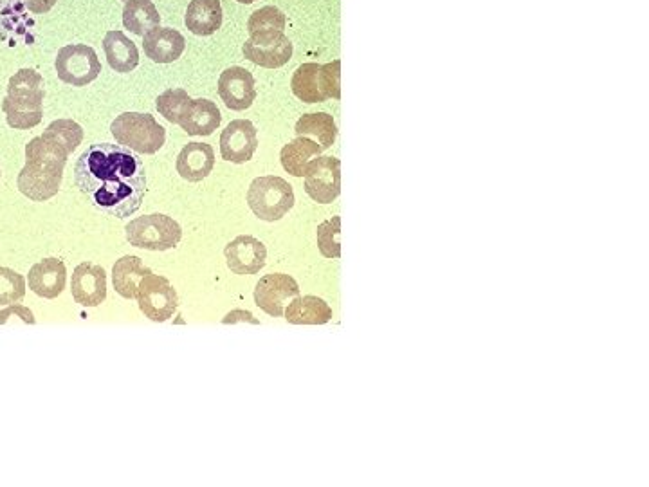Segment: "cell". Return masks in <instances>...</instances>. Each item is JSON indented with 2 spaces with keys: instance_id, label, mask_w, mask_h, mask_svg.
I'll use <instances>...</instances> for the list:
<instances>
[{
  "instance_id": "ffe728a7",
  "label": "cell",
  "mask_w": 649,
  "mask_h": 487,
  "mask_svg": "<svg viewBox=\"0 0 649 487\" xmlns=\"http://www.w3.org/2000/svg\"><path fill=\"white\" fill-rule=\"evenodd\" d=\"M215 166V152L206 143H188L177 156V174L183 177L184 181L199 183L206 179L213 172Z\"/></svg>"
},
{
  "instance_id": "52a82bcc",
  "label": "cell",
  "mask_w": 649,
  "mask_h": 487,
  "mask_svg": "<svg viewBox=\"0 0 649 487\" xmlns=\"http://www.w3.org/2000/svg\"><path fill=\"white\" fill-rule=\"evenodd\" d=\"M64 168L62 163L26 157V166L20 170L17 179L20 193L37 203L53 199L64 181Z\"/></svg>"
},
{
  "instance_id": "ac0fdd59",
  "label": "cell",
  "mask_w": 649,
  "mask_h": 487,
  "mask_svg": "<svg viewBox=\"0 0 649 487\" xmlns=\"http://www.w3.org/2000/svg\"><path fill=\"white\" fill-rule=\"evenodd\" d=\"M29 289L40 296L53 300L62 295L67 282V269L60 258H44L29 269Z\"/></svg>"
},
{
  "instance_id": "f1b7e54d",
  "label": "cell",
  "mask_w": 649,
  "mask_h": 487,
  "mask_svg": "<svg viewBox=\"0 0 649 487\" xmlns=\"http://www.w3.org/2000/svg\"><path fill=\"white\" fill-rule=\"evenodd\" d=\"M26 296V278L10 267H0V305L19 304Z\"/></svg>"
},
{
  "instance_id": "8fae6325",
  "label": "cell",
  "mask_w": 649,
  "mask_h": 487,
  "mask_svg": "<svg viewBox=\"0 0 649 487\" xmlns=\"http://www.w3.org/2000/svg\"><path fill=\"white\" fill-rule=\"evenodd\" d=\"M305 192L312 201L334 203L341 193V161L336 157L318 156L305 166Z\"/></svg>"
},
{
  "instance_id": "9a60e30c",
  "label": "cell",
  "mask_w": 649,
  "mask_h": 487,
  "mask_svg": "<svg viewBox=\"0 0 649 487\" xmlns=\"http://www.w3.org/2000/svg\"><path fill=\"white\" fill-rule=\"evenodd\" d=\"M71 295L82 307H98L107 300V273L101 266L83 262L73 271Z\"/></svg>"
},
{
  "instance_id": "8992f818",
  "label": "cell",
  "mask_w": 649,
  "mask_h": 487,
  "mask_svg": "<svg viewBox=\"0 0 649 487\" xmlns=\"http://www.w3.org/2000/svg\"><path fill=\"white\" fill-rule=\"evenodd\" d=\"M125 235L128 244L134 248L168 251L179 246L183 239V230L172 217L163 213H152L128 222Z\"/></svg>"
},
{
  "instance_id": "7a4b0ae2",
  "label": "cell",
  "mask_w": 649,
  "mask_h": 487,
  "mask_svg": "<svg viewBox=\"0 0 649 487\" xmlns=\"http://www.w3.org/2000/svg\"><path fill=\"white\" fill-rule=\"evenodd\" d=\"M44 78L35 69H20L11 76L8 96L2 102V111L11 129L29 130L37 127L44 116Z\"/></svg>"
},
{
  "instance_id": "83f0119b",
  "label": "cell",
  "mask_w": 649,
  "mask_h": 487,
  "mask_svg": "<svg viewBox=\"0 0 649 487\" xmlns=\"http://www.w3.org/2000/svg\"><path fill=\"white\" fill-rule=\"evenodd\" d=\"M44 138L53 139L56 143H60L69 154H73L74 150L82 145L83 129L76 121L56 120L47 127Z\"/></svg>"
},
{
  "instance_id": "e575fe53",
  "label": "cell",
  "mask_w": 649,
  "mask_h": 487,
  "mask_svg": "<svg viewBox=\"0 0 649 487\" xmlns=\"http://www.w3.org/2000/svg\"><path fill=\"white\" fill-rule=\"evenodd\" d=\"M224 323H235V322H251L255 323V325H258V320H255V316L251 313H247V311H233V313H229L224 320H222Z\"/></svg>"
},
{
  "instance_id": "d4e9b609",
  "label": "cell",
  "mask_w": 649,
  "mask_h": 487,
  "mask_svg": "<svg viewBox=\"0 0 649 487\" xmlns=\"http://www.w3.org/2000/svg\"><path fill=\"white\" fill-rule=\"evenodd\" d=\"M294 132H296V136H302V138H314V141L323 150L332 147L338 138L336 121L327 112L303 114L302 118L296 121Z\"/></svg>"
},
{
  "instance_id": "6da1fadb",
  "label": "cell",
  "mask_w": 649,
  "mask_h": 487,
  "mask_svg": "<svg viewBox=\"0 0 649 487\" xmlns=\"http://www.w3.org/2000/svg\"><path fill=\"white\" fill-rule=\"evenodd\" d=\"M74 181L98 210L116 219L138 212L147 193L143 159L112 143L87 148L74 168Z\"/></svg>"
},
{
  "instance_id": "d6a6232c",
  "label": "cell",
  "mask_w": 649,
  "mask_h": 487,
  "mask_svg": "<svg viewBox=\"0 0 649 487\" xmlns=\"http://www.w3.org/2000/svg\"><path fill=\"white\" fill-rule=\"evenodd\" d=\"M10 316L22 318V322L29 323V325H35V323H37L35 316L31 313V309L24 307V305L11 304L8 309H4V311L0 313V325H4V323L8 322Z\"/></svg>"
},
{
  "instance_id": "44dd1931",
  "label": "cell",
  "mask_w": 649,
  "mask_h": 487,
  "mask_svg": "<svg viewBox=\"0 0 649 487\" xmlns=\"http://www.w3.org/2000/svg\"><path fill=\"white\" fill-rule=\"evenodd\" d=\"M222 4L220 0H192L188 4L184 24L197 37H210L222 26Z\"/></svg>"
},
{
  "instance_id": "3957f363",
  "label": "cell",
  "mask_w": 649,
  "mask_h": 487,
  "mask_svg": "<svg viewBox=\"0 0 649 487\" xmlns=\"http://www.w3.org/2000/svg\"><path fill=\"white\" fill-rule=\"evenodd\" d=\"M110 132L118 145L136 154H156L166 143L165 127L159 125L152 114L123 112L112 121Z\"/></svg>"
},
{
  "instance_id": "e0dca14e",
  "label": "cell",
  "mask_w": 649,
  "mask_h": 487,
  "mask_svg": "<svg viewBox=\"0 0 649 487\" xmlns=\"http://www.w3.org/2000/svg\"><path fill=\"white\" fill-rule=\"evenodd\" d=\"M220 123H222V114L217 103L206 98L186 102L177 118V125H181V129L188 136H211L219 129Z\"/></svg>"
},
{
  "instance_id": "2e32d148",
  "label": "cell",
  "mask_w": 649,
  "mask_h": 487,
  "mask_svg": "<svg viewBox=\"0 0 649 487\" xmlns=\"http://www.w3.org/2000/svg\"><path fill=\"white\" fill-rule=\"evenodd\" d=\"M224 255L235 275H256L266 267V246L251 235H240L231 240L224 249Z\"/></svg>"
},
{
  "instance_id": "30bf717a",
  "label": "cell",
  "mask_w": 649,
  "mask_h": 487,
  "mask_svg": "<svg viewBox=\"0 0 649 487\" xmlns=\"http://www.w3.org/2000/svg\"><path fill=\"white\" fill-rule=\"evenodd\" d=\"M242 53L249 62L266 69L284 67L293 56V44L284 31H255L242 46Z\"/></svg>"
},
{
  "instance_id": "4dcf8cb0",
  "label": "cell",
  "mask_w": 649,
  "mask_h": 487,
  "mask_svg": "<svg viewBox=\"0 0 649 487\" xmlns=\"http://www.w3.org/2000/svg\"><path fill=\"white\" fill-rule=\"evenodd\" d=\"M287 26V17L284 11L278 10L275 6H266L256 10L251 19L247 22V31L255 33V31H285Z\"/></svg>"
},
{
  "instance_id": "cb8c5ba5",
  "label": "cell",
  "mask_w": 649,
  "mask_h": 487,
  "mask_svg": "<svg viewBox=\"0 0 649 487\" xmlns=\"http://www.w3.org/2000/svg\"><path fill=\"white\" fill-rule=\"evenodd\" d=\"M103 49L110 67L116 73H132L138 67V47L123 31H109L103 38Z\"/></svg>"
},
{
  "instance_id": "9c48e42d",
  "label": "cell",
  "mask_w": 649,
  "mask_h": 487,
  "mask_svg": "<svg viewBox=\"0 0 649 487\" xmlns=\"http://www.w3.org/2000/svg\"><path fill=\"white\" fill-rule=\"evenodd\" d=\"M55 67L58 78L73 87H85L101 73V62L96 51L85 44L62 47L56 56Z\"/></svg>"
},
{
  "instance_id": "f546056e",
  "label": "cell",
  "mask_w": 649,
  "mask_h": 487,
  "mask_svg": "<svg viewBox=\"0 0 649 487\" xmlns=\"http://www.w3.org/2000/svg\"><path fill=\"white\" fill-rule=\"evenodd\" d=\"M318 248L325 258L341 257V217H332L330 221L321 222L318 226Z\"/></svg>"
},
{
  "instance_id": "7c38bea8",
  "label": "cell",
  "mask_w": 649,
  "mask_h": 487,
  "mask_svg": "<svg viewBox=\"0 0 649 487\" xmlns=\"http://www.w3.org/2000/svg\"><path fill=\"white\" fill-rule=\"evenodd\" d=\"M296 296H300V285L285 273L262 276L255 287V304L275 318L284 316L285 305Z\"/></svg>"
},
{
  "instance_id": "8d00e7d4",
  "label": "cell",
  "mask_w": 649,
  "mask_h": 487,
  "mask_svg": "<svg viewBox=\"0 0 649 487\" xmlns=\"http://www.w3.org/2000/svg\"><path fill=\"white\" fill-rule=\"evenodd\" d=\"M123 2H127V0H123Z\"/></svg>"
},
{
  "instance_id": "277c9868",
  "label": "cell",
  "mask_w": 649,
  "mask_h": 487,
  "mask_svg": "<svg viewBox=\"0 0 649 487\" xmlns=\"http://www.w3.org/2000/svg\"><path fill=\"white\" fill-rule=\"evenodd\" d=\"M341 60L330 64H303L294 71L291 80L293 94L303 103H321L329 98H341Z\"/></svg>"
},
{
  "instance_id": "603a6c76",
  "label": "cell",
  "mask_w": 649,
  "mask_h": 487,
  "mask_svg": "<svg viewBox=\"0 0 649 487\" xmlns=\"http://www.w3.org/2000/svg\"><path fill=\"white\" fill-rule=\"evenodd\" d=\"M284 316L293 325H325L332 320V309L318 296H296L289 302Z\"/></svg>"
},
{
  "instance_id": "5b68a950",
  "label": "cell",
  "mask_w": 649,
  "mask_h": 487,
  "mask_svg": "<svg viewBox=\"0 0 649 487\" xmlns=\"http://www.w3.org/2000/svg\"><path fill=\"white\" fill-rule=\"evenodd\" d=\"M247 204L260 221H280L293 210V186L278 175L256 177L247 190Z\"/></svg>"
},
{
  "instance_id": "4316f807",
  "label": "cell",
  "mask_w": 649,
  "mask_h": 487,
  "mask_svg": "<svg viewBox=\"0 0 649 487\" xmlns=\"http://www.w3.org/2000/svg\"><path fill=\"white\" fill-rule=\"evenodd\" d=\"M321 152H323V148L314 139L298 136L282 148L280 159H282V166L287 174L303 177L305 166L311 161V157L320 156Z\"/></svg>"
},
{
  "instance_id": "1f68e13d",
  "label": "cell",
  "mask_w": 649,
  "mask_h": 487,
  "mask_svg": "<svg viewBox=\"0 0 649 487\" xmlns=\"http://www.w3.org/2000/svg\"><path fill=\"white\" fill-rule=\"evenodd\" d=\"M190 100L192 98L184 89H168L163 94H159V98L156 100L157 111L161 116H165L166 121L177 125L179 114L183 111L186 102H190Z\"/></svg>"
},
{
  "instance_id": "d590c367",
  "label": "cell",
  "mask_w": 649,
  "mask_h": 487,
  "mask_svg": "<svg viewBox=\"0 0 649 487\" xmlns=\"http://www.w3.org/2000/svg\"><path fill=\"white\" fill-rule=\"evenodd\" d=\"M237 2H240V4H253L256 0H237Z\"/></svg>"
},
{
  "instance_id": "836d02e7",
  "label": "cell",
  "mask_w": 649,
  "mask_h": 487,
  "mask_svg": "<svg viewBox=\"0 0 649 487\" xmlns=\"http://www.w3.org/2000/svg\"><path fill=\"white\" fill-rule=\"evenodd\" d=\"M24 2H26V8L37 15L53 10V6L56 4V0H24Z\"/></svg>"
},
{
  "instance_id": "ba28073f",
  "label": "cell",
  "mask_w": 649,
  "mask_h": 487,
  "mask_svg": "<svg viewBox=\"0 0 649 487\" xmlns=\"http://www.w3.org/2000/svg\"><path fill=\"white\" fill-rule=\"evenodd\" d=\"M139 309L141 313L147 316L152 322H168L174 318L175 311L179 307V296L170 284V280L165 276L150 275L145 276L138 287Z\"/></svg>"
},
{
  "instance_id": "7402d4cb",
  "label": "cell",
  "mask_w": 649,
  "mask_h": 487,
  "mask_svg": "<svg viewBox=\"0 0 649 487\" xmlns=\"http://www.w3.org/2000/svg\"><path fill=\"white\" fill-rule=\"evenodd\" d=\"M150 273L152 269H148L141 258L125 255L116 260L112 267V284L119 296H123L125 300H134L138 296L139 282Z\"/></svg>"
},
{
  "instance_id": "4fadbf2b",
  "label": "cell",
  "mask_w": 649,
  "mask_h": 487,
  "mask_svg": "<svg viewBox=\"0 0 649 487\" xmlns=\"http://www.w3.org/2000/svg\"><path fill=\"white\" fill-rule=\"evenodd\" d=\"M256 148V127L249 120L231 121L220 136V156L229 163L244 165L253 159Z\"/></svg>"
},
{
  "instance_id": "d6986e66",
  "label": "cell",
  "mask_w": 649,
  "mask_h": 487,
  "mask_svg": "<svg viewBox=\"0 0 649 487\" xmlns=\"http://www.w3.org/2000/svg\"><path fill=\"white\" fill-rule=\"evenodd\" d=\"M143 49H145V55L152 62L172 64L183 55L184 49H186V40L177 29L157 26V28L150 29L143 37Z\"/></svg>"
},
{
  "instance_id": "484cf974",
  "label": "cell",
  "mask_w": 649,
  "mask_h": 487,
  "mask_svg": "<svg viewBox=\"0 0 649 487\" xmlns=\"http://www.w3.org/2000/svg\"><path fill=\"white\" fill-rule=\"evenodd\" d=\"M161 24V15L152 0H127L123 10V26L138 35L145 37L150 29Z\"/></svg>"
},
{
  "instance_id": "5bb4252c",
  "label": "cell",
  "mask_w": 649,
  "mask_h": 487,
  "mask_svg": "<svg viewBox=\"0 0 649 487\" xmlns=\"http://www.w3.org/2000/svg\"><path fill=\"white\" fill-rule=\"evenodd\" d=\"M219 94L229 111H246L256 100L253 74L238 65L229 67L220 74Z\"/></svg>"
}]
</instances>
